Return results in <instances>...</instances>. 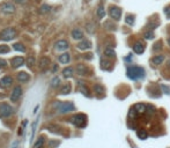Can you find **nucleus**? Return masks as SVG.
Instances as JSON below:
<instances>
[{
  "label": "nucleus",
  "mask_w": 170,
  "mask_h": 148,
  "mask_svg": "<svg viewBox=\"0 0 170 148\" xmlns=\"http://www.w3.org/2000/svg\"><path fill=\"white\" fill-rule=\"evenodd\" d=\"M145 74H146L145 70L139 66H132V67H128V76L132 80L142 79V78H145Z\"/></svg>",
  "instance_id": "1"
},
{
  "label": "nucleus",
  "mask_w": 170,
  "mask_h": 148,
  "mask_svg": "<svg viewBox=\"0 0 170 148\" xmlns=\"http://www.w3.org/2000/svg\"><path fill=\"white\" fill-rule=\"evenodd\" d=\"M56 108L59 114H67L75 110V106L72 102H58L56 104Z\"/></svg>",
  "instance_id": "2"
},
{
  "label": "nucleus",
  "mask_w": 170,
  "mask_h": 148,
  "mask_svg": "<svg viewBox=\"0 0 170 148\" xmlns=\"http://www.w3.org/2000/svg\"><path fill=\"white\" fill-rule=\"evenodd\" d=\"M70 122L76 127H85L87 124V117L82 114H76L70 119Z\"/></svg>",
  "instance_id": "3"
},
{
  "label": "nucleus",
  "mask_w": 170,
  "mask_h": 148,
  "mask_svg": "<svg viewBox=\"0 0 170 148\" xmlns=\"http://www.w3.org/2000/svg\"><path fill=\"white\" fill-rule=\"evenodd\" d=\"M16 37V30L14 28H5L0 32V38L2 41H12Z\"/></svg>",
  "instance_id": "4"
},
{
  "label": "nucleus",
  "mask_w": 170,
  "mask_h": 148,
  "mask_svg": "<svg viewBox=\"0 0 170 148\" xmlns=\"http://www.w3.org/2000/svg\"><path fill=\"white\" fill-rule=\"evenodd\" d=\"M13 114V108L7 103H0V117H10Z\"/></svg>",
  "instance_id": "5"
},
{
  "label": "nucleus",
  "mask_w": 170,
  "mask_h": 148,
  "mask_svg": "<svg viewBox=\"0 0 170 148\" xmlns=\"http://www.w3.org/2000/svg\"><path fill=\"white\" fill-rule=\"evenodd\" d=\"M0 11L4 14H13L15 12V6L12 2H2L0 5Z\"/></svg>",
  "instance_id": "6"
},
{
  "label": "nucleus",
  "mask_w": 170,
  "mask_h": 148,
  "mask_svg": "<svg viewBox=\"0 0 170 148\" xmlns=\"http://www.w3.org/2000/svg\"><path fill=\"white\" fill-rule=\"evenodd\" d=\"M109 14H110L111 19L118 21V20H120V16H122V10L119 7H117V6H111L110 11H109Z\"/></svg>",
  "instance_id": "7"
},
{
  "label": "nucleus",
  "mask_w": 170,
  "mask_h": 148,
  "mask_svg": "<svg viewBox=\"0 0 170 148\" xmlns=\"http://www.w3.org/2000/svg\"><path fill=\"white\" fill-rule=\"evenodd\" d=\"M68 46L70 45H68V42L66 40H59L54 44V49L58 50V51H65V50L68 49Z\"/></svg>",
  "instance_id": "8"
},
{
  "label": "nucleus",
  "mask_w": 170,
  "mask_h": 148,
  "mask_svg": "<svg viewBox=\"0 0 170 148\" xmlns=\"http://www.w3.org/2000/svg\"><path fill=\"white\" fill-rule=\"evenodd\" d=\"M12 84H13V78L11 75H6L0 80V88H2V89L8 88Z\"/></svg>",
  "instance_id": "9"
},
{
  "label": "nucleus",
  "mask_w": 170,
  "mask_h": 148,
  "mask_svg": "<svg viewBox=\"0 0 170 148\" xmlns=\"http://www.w3.org/2000/svg\"><path fill=\"white\" fill-rule=\"evenodd\" d=\"M22 95V88L20 86H16L14 89H13V92H12V95H11V100L13 102H15V101H18Z\"/></svg>",
  "instance_id": "10"
},
{
  "label": "nucleus",
  "mask_w": 170,
  "mask_h": 148,
  "mask_svg": "<svg viewBox=\"0 0 170 148\" xmlns=\"http://www.w3.org/2000/svg\"><path fill=\"white\" fill-rule=\"evenodd\" d=\"M76 46L79 50H89V49H92V42L88 40H82Z\"/></svg>",
  "instance_id": "11"
},
{
  "label": "nucleus",
  "mask_w": 170,
  "mask_h": 148,
  "mask_svg": "<svg viewBox=\"0 0 170 148\" xmlns=\"http://www.w3.org/2000/svg\"><path fill=\"white\" fill-rule=\"evenodd\" d=\"M133 51L137 54H141L145 51V44L142 42H136L133 45Z\"/></svg>",
  "instance_id": "12"
},
{
  "label": "nucleus",
  "mask_w": 170,
  "mask_h": 148,
  "mask_svg": "<svg viewBox=\"0 0 170 148\" xmlns=\"http://www.w3.org/2000/svg\"><path fill=\"white\" fill-rule=\"evenodd\" d=\"M23 64H24V58H22V57H15V58L12 59V66H13L14 68L20 67Z\"/></svg>",
  "instance_id": "13"
},
{
  "label": "nucleus",
  "mask_w": 170,
  "mask_h": 148,
  "mask_svg": "<svg viewBox=\"0 0 170 148\" xmlns=\"http://www.w3.org/2000/svg\"><path fill=\"white\" fill-rule=\"evenodd\" d=\"M50 66V59L48 57H42L40 60V68L41 70H46Z\"/></svg>",
  "instance_id": "14"
},
{
  "label": "nucleus",
  "mask_w": 170,
  "mask_h": 148,
  "mask_svg": "<svg viewBox=\"0 0 170 148\" xmlns=\"http://www.w3.org/2000/svg\"><path fill=\"white\" fill-rule=\"evenodd\" d=\"M58 60L60 64H68L71 60V56H70V53H62L58 57Z\"/></svg>",
  "instance_id": "15"
},
{
  "label": "nucleus",
  "mask_w": 170,
  "mask_h": 148,
  "mask_svg": "<svg viewBox=\"0 0 170 148\" xmlns=\"http://www.w3.org/2000/svg\"><path fill=\"white\" fill-rule=\"evenodd\" d=\"M45 139H46V138L44 137V136H41V137L35 141V144L32 145V148H43L44 142H45Z\"/></svg>",
  "instance_id": "16"
},
{
  "label": "nucleus",
  "mask_w": 170,
  "mask_h": 148,
  "mask_svg": "<svg viewBox=\"0 0 170 148\" xmlns=\"http://www.w3.org/2000/svg\"><path fill=\"white\" fill-rule=\"evenodd\" d=\"M29 79H30V76H29V74L27 73V72H20V73H18V80L20 82H27V81H29Z\"/></svg>",
  "instance_id": "17"
},
{
  "label": "nucleus",
  "mask_w": 170,
  "mask_h": 148,
  "mask_svg": "<svg viewBox=\"0 0 170 148\" xmlns=\"http://www.w3.org/2000/svg\"><path fill=\"white\" fill-rule=\"evenodd\" d=\"M72 37H73L74 40H82L84 32H81L79 28H74V29L72 30Z\"/></svg>",
  "instance_id": "18"
},
{
  "label": "nucleus",
  "mask_w": 170,
  "mask_h": 148,
  "mask_svg": "<svg viewBox=\"0 0 170 148\" xmlns=\"http://www.w3.org/2000/svg\"><path fill=\"white\" fill-rule=\"evenodd\" d=\"M164 62V56L163 54H159V56H155V57H153V59H152V63L154 64L155 66H158V65H161V64Z\"/></svg>",
  "instance_id": "19"
},
{
  "label": "nucleus",
  "mask_w": 170,
  "mask_h": 148,
  "mask_svg": "<svg viewBox=\"0 0 170 148\" xmlns=\"http://www.w3.org/2000/svg\"><path fill=\"white\" fill-rule=\"evenodd\" d=\"M71 90H72V86L71 84H65L63 87H62V90H60V94L62 95H67V94H70L71 93Z\"/></svg>",
  "instance_id": "20"
},
{
  "label": "nucleus",
  "mask_w": 170,
  "mask_h": 148,
  "mask_svg": "<svg viewBox=\"0 0 170 148\" xmlns=\"http://www.w3.org/2000/svg\"><path fill=\"white\" fill-rule=\"evenodd\" d=\"M76 74H79V75H86L87 74V67H86L85 65H82V64H79L76 66Z\"/></svg>",
  "instance_id": "21"
},
{
  "label": "nucleus",
  "mask_w": 170,
  "mask_h": 148,
  "mask_svg": "<svg viewBox=\"0 0 170 148\" xmlns=\"http://www.w3.org/2000/svg\"><path fill=\"white\" fill-rule=\"evenodd\" d=\"M97 16H98V19H104V16H106V10H104V6L103 5H100L98 7H97Z\"/></svg>",
  "instance_id": "22"
},
{
  "label": "nucleus",
  "mask_w": 170,
  "mask_h": 148,
  "mask_svg": "<svg viewBox=\"0 0 170 148\" xmlns=\"http://www.w3.org/2000/svg\"><path fill=\"white\" fill-rule=\"evenodd\" d=\"M133 109H134L138 114H144V112H146V106H145V104H142V103H138V104H136Z\"/></svg>",
  "instance_id": "23"
},
{
  "label": "nucleus",
  "mask_w": 170,
  "mask_h": 148,
  "mask_svg": "<svg viewBox=\"0 0 170 148\" xmlns=\"http://www.w3.org/2000/svg\"><path fill=\"white\" fill-rule=\"evenodd\" d=\"M73 73H74V70L72 67H66V68L63 70V75L65 78H71L73 75Z\"/></svg>",
  "instance_id": "24"
},
{
  "label": "nucleus",
  "mask_w": 170,
  "mask_h": 148,
  "mask_svg": "<svg viewBox=\"0 0 170 148\" xmlns=\"http://www.w3.org/2000/svg\"><path fill=\"white\" fill-rule=\"evenodd\" d=\"M104 54H106V57H109V58H115V57H116L115 50L111 49V48H106V50H104Z\"/></svg>",
  "instance_id": "25"
},
{
  "label": "nucleus",
  "mask_w": 170,
  "mask_h": 148,
  "mask_svg": "<svg viewBox=\"0 0 170 148\" xmlns=\"http://www.w3.org/2000/svg\"><path fill=\"white\" fill-rule=\"evenodd\" d=\"M13 48H14L15 51H19V52H24V51H26V46H24L22 43H15V44L13 45Z\"/></svg>",
  "instance_id": "26"
},
{
  "label": "nucleus",
  "mask_w": 170,
  "mask_h": 148,
  "mask_svg": "<svg viewBox=\"0 0 170 148\" xmlns=\"http://www.w3.org/2000/svg\"><path fill=\"white\" fill-rule=\"evenodd\" d=\"M26 63H27V65H28V67H30V68H32V66L35 65V63H36V59H35V57H34V56H29V57H27Z\"/></svg>",
  "instance_id": "27"
},
{
  "label": "nucleus",
  "mask_w": 170,
  "mask_h": 148,
  "mask_svg": "<svg viewBox=\"0 0 170 148\" xmlns=\"http://www.w3.org/2000/svg\"><path fill=\"white\" fill-rule=\"evenodd\" d=\"M94 90H95L96 94H103L104 93V87L102 85H100V84H96L95 86H94Z\"/></svg>",
  "instance_id": "28"
},
{
  "label": "nucleus",
  "mask_w": 170,
  "mask_h": 148,
  "mask_svg": "<svg viewBox=\"0 0 170 148\" xmlns=\"http://www.w3.org/2000/svg\"><path fill=\"white\" fill-rule=\"evenodd\" d=\"M50 11H51V7L49 5H43L42 7L40 8V13L41 14H46V13H49Z\"/></svg>",
  "instance_id": "29"
},
{
  "label": "nucleus",
  "mask_w": 170,
  "mask_h": 148,
  "mask_svg": "<svg viewBox=\"0 0 170 148\" xmlns=\"http://www.w3.org/2000/svg\"><path fill=\"white\" fill-rule=\"evenodd\" d=\"M59 85H60V79L56 76V78L53 79L52 81H51V86H52L53 88H57V87H58Z\"/></svg>",
  "instance_id": "30"
},
{
  "label": "nucleus",
  "mask_w": 170,
  "mask_h": 148,
  "mask_svg": "<svg viewBox=\"0 0 170 148\" xmlns=\"http://www.w3.org/2000/svg\"><path fill=\"white\" fill-rule=\"evenodd\" d=\"M125 22H126L128 24H130V26H132V24L134 23V16H133V15H128L126 19H125Z\"/></svg>",
  "instance_id": "31"
},
{
  "label": "nucleus",
  "mask_w": 170,
  "mask_h": 148,
  "mask_svg": "<svg viewBox=\"0 0 170 148\" xmlns=\"http://www.w3.org/2000/svg\"><path fill=\"white\" fill-rule=\"evenodd\" d=\"M137 134H138V137L140 138V139H142V140H146L147 137H148V136H147V133H146L145 131H138V133H137Z\"/></svg>",
  "instance_id": "32"
},
{
  "label": "nucleus",
  "mask_w": 170,
  "mask_h": 148,
  "mask_svg": "<svg viewBox=\"0 0 170 148\" xmlns=\"http://www.w3.org/2000/svg\"><path fill=\"white\" fill-rule=\"evenodd\" d=\"M10 52V48L7 45H0V53H7Z\"/></svg>",
  "instance_id": "33"
},
{
  "label": "nucleus",
  "mask_w": 170,
  "mask_h": 148,
  "mask_svg": "<svg viewBox=\"0 0 170 148\" xmlns=\"http://www.w3.org/2000/svg\"><path fill=\"white\" fill-rule=\"evenodd\" d=\"M144 37H145L146 40H153V38H154V34L152 32H147L144 34Z\"/></svg>",
  "instance_id": "34"
},
{
  "label": "nucleus",
  "mask_w": 170,
  "mask_h": 148,
  "mask_svg": "<svg viewBox=\"0 0 170 148\" xmlns=\"http://www.w3.org/2000/svg\"><path fill=\"white\" fill-rule=\"evenodd\" d=\"M86 27H87V32H90V34L94 32V26H93V23H88Z\"/></svg>",
  "instance_id": "35"
},
{
  "label": "nucleus",
  "mask_w": 170,
  "mask_h": 148,
  "mask_svg": "<svg viewBox=\"0 0 170 148\" xmlns=\"http://www.w3.org/2000/svg\"><path fill=\"white\" fill-rule=\"evenodd\" d=\"M161 88L164 90V93H166V94H170V88H168L166 85H161Z\"/></svg>",
  "instance_id": "36"
},
{
  "label": "nucleus",
  "mask_w": 170,
  "mask_h": 148,
  "mask_svg": "<svg viewBox=\"0 0 170 148\" xmlns=\"http://www.w3.org/2000/svg\"><path fill=\"white\" fill-rule=\"evenodd\" d=\"M80 90L85 94V95H87V96H89V94H88V89L87 88H85V87H80Z\"/></svg>",
  "instance_id": "37"
},
{
  "label": "nucleus",
  "mask_w": 170,
  "mask_h": 148,
  "mask_svg": "<svg viewBox=\"0 0 170 148\" xmlns=\"http://www.w3.org/2000/svg\"><path fill=\"white\" fill-rule=\"evenodd\" d=\"M164 13H166L167 18H168V19H170V7H167V8L164 10Z\"/></svg>",
  "instance_id": "38"
},
{
  "label": "nucleus",
  "mask_w": 170,
  "mask_h": 148,
  "mask_svg": "<svg viewBox=\"0 0 170 148\" xmlns=\"http://www.w3.org/2000/svg\"><path fill=\"white\" fill-rule=\"evenodd\" d=\"M11 148H19V141H15V142L12 145Z\"/></svg>",
  "instance_id": "39"
},
{
  "label": "nucleus",
  "mask_w": 170,
  "mask_h": 148,
  "mask_svg": "<svg viewBox=\"0 0 170 148\" xmlns=\"http://www.w3.org/2000/svg\"><path fill=\"white\" fill-rule=\"evenodd\" d=\"M16 1H18V2H23L24 0H16Z\"/></svg>",
  "instance_id": "40"
},
{
  "label": "nucleus",
  "mask_w": 170,
  "mask_h": 148,
  "mask_svg": "<svg viewBox=\"0 0 170 148\" xmlns=\"http://www.w3.org/2000/svg\"><path fill=\"white\" fill-rule=\"evenodd\" d=\"M168 44H169V45H170V38H169V40H168Z\"/></svg>",
  "instance_id": "41"
},
{
  "label": "nucleus",
  "mask_w": 170,
  "mask_h": 148,
  "mask_svg": "<svg viewBox=\"0 0 170 148\" xmlns=\"http://www.w3.org/2000/svg\"><path fill=\"white\" fill-rule=\"evenodd\" d=\"M0 68H1V66H0Z\"/></svg>",
  "instance_id": "42"
}]
</instances>
